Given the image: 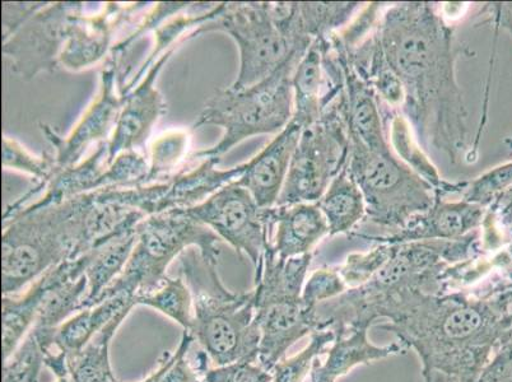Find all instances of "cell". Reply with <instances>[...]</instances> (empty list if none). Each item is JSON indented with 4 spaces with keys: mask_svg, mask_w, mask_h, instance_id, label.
Wrapping results in <instances>:
<instances>
[{
    "mask_svg": "<svg viewBox=\"0 0 512 382\" xmlns=\"http://www.w3.org/2000/svg\"><path fill=\"white\" fill-rule=\"evenodd\" d=\"M486 216V208L478 204L465 202H446L437 197L430 209L417 214L406 226L394 234L370 236L355 234L357 239L375 242V244H408V242L459 240L481 230Z\"/></svg>",
    "mask_w": 512,
    "mask_h": 382,
    "instance_id": "obj_17",
    "label": "cell"
},
{
    "mask_svg": "<svg viewBox=\"0 0 512 382\" xmlns=\"http://www.w3.org/2000/svg\"><path fill=\"white\" fill-rule=\"evenodd\" d=\"M386 319L376 328L417 353L425 382H477L512 325V279L490 295L409 290Z\"/></svg>",
    "mask_w": 512,
    "mask_h": 382,
    "instance_id": "obj_2",
    "label": "cell"
},
{
    "mask_svg": "<svg viewBox=\"0 0 512 382\" xmlns=\"http://www.w3.org/2000/svg\"><path fill=\"white\" fill-rule=\"evenodd\" d=\"M347 170L365 198L366 220L388 228L390 234L434 206L437 198L435 189L400 161L392 148L376 151L351 141Z\"/></svg>",
    "mask_w": 512,
    "mask_h": 382,
    "instance_id": "obj_7",
    "label": "cell"
},
{
    "mask_svg": "<svg viewBox=\"0 0 512 382\" xmlns=\"http://www.w3.org/2000/svg\"><path fill=\"white\" fill-rule=\"evenodd\" d=\"M176 358V352H164L161 354L160 358H158V365L155 371H152L150 375L146 377V379L139 382H161L162 377L165 376L167 370L171 367L172 363H174Z\"/></svg>",
    "mask_w": 512,
    "mask_h": 382,
    "instance_id": "obj_42",
    "label": "cell"
},
{
    "mask_svg": "<svg viewBox=\"0 0 512 382\" xmlns=\"http://www.w3.org/2000/svg\"><path fill=\"white\" fill-rule=\"evenodd\" d=\"M192 134L185 129H171L153 142L150 171L144 185L161 183L178 174L179 167L188 157Z\"/></svg>",
    "mask_w": 512,
    "mask_h": 382,
    "instance_id": "obj_31",
    "label": "cell"
},
{
    "mask_svg": "<svg viewBox=\"0 0 512 382\" xmlns=\"http://www.w3.org/2000/svg\"><path fill=\"white\" fill-rule=\"evenodd\" d=\"M134 307L121 310L81 351L67 357L72 382H119L110 361V347L116 332Z\"/></svg>",
    "mask_w": 512,
    "mask_h": 382,
    "instance_id": "obj_26",
    "label": "cell"
},
{
    "mask_svg": "<svg viewBox=\"0 0 512 382\" xmlns=\"http://www.w3.org/2000/svg\"><path fill=\"white\" fill-rule=\"evenodd\" d=\"M479 16H484L483 21L477 25L492 23L496 29H504L512 37V3H488L479 11Z\"/></svg>",
    "mask_w": 512,
    "mask_h": 382,
    "instance_id": "obj_41",
    "label": "cell"
},
{
    "mask_svg": "<svg viewBox=\"0 0 512 382\" xmlns=\"http://www.w3.org/2000/svg\"><path fill=\"white\" fill-rule=\"evenodd\" d=\"M181 277L193 297L195 342L208 353L216 366L244 360H258L260 333L255 324L254 291L227 290L218 274V265L206 262L198 249L180 255Z\"/></svg>",
    "mask_w": 512,
    "mask_h": 382,
    "instance_id": "obj_3",
    "label": "cell"
},
{
    "mask_svg": "<svg viewBox=\"0 0 512 382\" xmlns=\"http://www.w3.org/2000/svg\"><path fill=\"white\" fill-rule=\"evenodd\" d=\"M512 244V185L486 208L481 227L483 254L493 255Z\"/></svg>",
    "mask_w": 512,
    "mask_h": 382,
    "instance_id": "obj_32",
    "label": "cell"
},
{
    "mask_svg": "<svg viewBox=\"0 0 512 382\" xmlns=\"http://www.w3.org/2000/svg\"><path fill=\"white\" fill-rule=\"evenodd\" d=\"M335 339L332 329L318 330L311 334L310 343L301 352L285 357L273 368V382H302L310 374L321 354L327 352Z\"/></svg>",
    "mask_w": 512,
    "mask_h": 382,
    "instance_id": "obj_33",
    "label": "cell"
},
{
    "mask_svg": "<svg viewBox=\"0 0 512 382\" xmlns=\"http://www.w3.org/2000/svg\"><path fill=\"white\" fill-rule=\"evenodd\" d=\"M371 326L358 325L335 332V339L328 349L324 362H315L310 372L311 382H337L357 366L370 365L375 361L399 356L407 348L398 343L376 346L369 339Z\"/></svg>",
    "mask_w": 512,
    "mask_h": 382,
    "instance_id": "obj_21",
    "label": "cell"
},
{
    "mask_svg": "<svg viewBox=\"0 0 512 382\" xmlns=\"http://www.w3.org/2000/svg\"><path fill=\"white\" fill-rule=\"evenodd\" d=\"M342 92L324 107L315 124L302 130L277 206L318 203L330 183L346 169L351 141Z\"/></svg>",
    "mask_w": 512,
    "mask_h": 382,
    "instance_id": "obj_8",
    "label": "cell"
},
{
    "mask_svg": "<svg viewBox=\"0 0 512 382\" xmlns=\"http://www.w3.org/2000/svg\"><path fill=\"white\" fill-rule=\"evenodd\" d=\"M505 144H506V147L509 148L510 151L512 152V137L506 138Z\"/></svg>",
    "mask_w": 512,
    "mask_h": 382,
    "instance_id": "obj_45",
    "label": "cell"
},
{
    "mask_svg": "<svg viewBox=\"0 0 512 382\" xmlns=\"http://www.w3.org/2000/svg\"><path fill=\"white\" fill-rule=\"evenodd\" d=\"M137 242L136 230L125 232L83 254L86 258L87 297L85 307L97 304L106 288L123 272Z\"/></svg>",
    "mask_w": 512,
    "mask_h": 382,
    "instance_id": "obj_24",
    "label": "cell"
},
{
    "mask_svg": "<svg viewBox=\"0 0 512 382\" xmlns=\"http://www.w3.org/2000/svg\"><path fill=\"white\" fill-rule=\"evenodd\" d=\"M306 51H296L264 81L242 90H218L208 100L194 129L220 127L221 141L195 153V160L220 158L245 139L260 134H278L293 118L292 77Z\"/></svg>",
    "mask_w": 512,
    "mask_h": 382,
    "instance_id": "obj_5",
    "label": "cell"
},
{
    "mask_svg": "<svg viewBox=\"0 0 512 382\" xmlns=\"http://www.w3.org/2000/svg\"><path fill=\"white\" fill-rule=\"evenodd\" d=\"M137 306H146L160 312L183 330L192 329L193 297L183 277H167L160 287L136 297Z\"/></svg>",
    "mask_w": 512,
    "mask_h": 382,
    "instance_id": "obj_30",
    "label": "cell"
},
{
    "mask_svg": "<svg viewBox=\"0 0 512 382\" xmlns=\"http://www.w3.org/2000/svg\"><path fill=\"white\" fill-rule=\"evenodd\" d=\"M107 142L97 144L96 151L77 165L55 170L43 198L25 208H44L99 190L144 185L150 171L146 158L137 151L125 152L109 165Z\"/></svg>",
    "mask_w": 512,
    "mask_h": 382,
    "instance_id": "obj_13",
    "label": "cell"
},
{
    "mask_svg": "<svg viewBox=\"0 0 512 382\" xmlns=\"http://www.w3.org/2000/svg\"><path fill=\"white\" fill-rule=\"evenodd\" d=\"M45 367V351L31 333L11 357L4 360L3 382H40Z\"/></svg>",
    "mask_w": 512,
    "mask_h": 382,
    "instance_id": "obj_35",
    "label": "cell"
},
{
    "mask_svg": "<svg viewBox=\"0 0 512 382\" xmlns=\"http://www.w3.org/2000/svg\"><path fill=\"white\" fill-rule=\"evenodd\" d=\"M124 57L125 54L111 51L100 74L99 95L67 137H60L49 125L40 124L41 132L54 148L58 169L77 165L92 144L110 141L109 135L115 129L125 101L123 90L129 72Z\"/></svg>",
    "mask_w": 512,
    "mask_h": 382,
    "instance_id": "obj_11",
    "label": "cell"
},
{
    "mask_svg": "<svg viewBox=\"0 0 512 382\" xmlns=\"http://www.w3.org/2000/svg\"><path fill=\"white\" fill-rule=\"evenodd\" d=\"M150 3H106L96 15H79L74 21L59 64L72 72L83 71L109 57L116 31Z\"/></svg>",
    "mask_w": 512,
    "mask_h": 382,
    "instance_id": "obj_16",
    "label": "cell"
},
{
    "mask_svg": "<svg viewBox=\"0 0 512 382\" xmlns=\"http://www.w3.org/2000/svg\"><path fill=\"white\" fill-rule=\"evenodd\" d=\"M512 381V325L506 330L495 349L490 362L484 367L477 382H511Z\"/></svg>",
    "mask_w": 512,
    "mask_h": 382,
    "instance_id": "obj_39",
    "label": "cell"
},
{
    "mask_svg": "<svg viewBox=\"0 0 512 382\" xmlns=\"http://www.w3.org/2000/svg\"><path fill=\"white\" fill-rule=\"evenodd\" d=\"M512 185V161L495 167L472 181L456 184V194L462 195L465 202L487 208L492 200Z\"/></svg>",
    "mask_w": 512,
    "mask_h": 382,
    "instance_id": "obj_36",
    "label": "cell"
},
{
    "mask_svg": "<svg viewBox=\"0 0 512 382\" xmlns=\"http://www.w3.org/2000/svg\"><path fill=\"white\" fill-rule=\"evenodd\" d=\"M302 130L291 120L267 147L244 163V172L235 183L248 190L260 208L277 206Z\"/></svg>",
    "mask_w": 512,
    "mask_h": 382,
    "instance_id": "obj_19",
    "label": "cell"
},
{
    "mask_svg": "<svg viewBox=\"0 0 512 382\" xmlns=\"http://www.w3.org/2000/svg\"><path fill=\"white\" fill-rule=\"evenodd\" d=\"M255 324L260 333L258 362L271 372L293 344L318 332L316 310L307 307L302 298L256 306Z\"/></svg>",
    "mask_w": 512,
    "mask_h": 382,
    "instance_id": "obj_18",
    "label": "cell"
},
{
    "mask_svg": "<svg viewBox=\"0 0 512 382\" xmlns=\"http://www.w3.org/2000/svg\"><path fill=\"white\" fill-rule=\"evenodd\" d=\"M48 2H3L2 3V31L3 41H6L15 32L21 29L35 13L43 9Z\"/></svg>",
    "mask_w": 512,
    "mask_h": 382,
    "instance_id": "obj_40",
    "label": "cell"
},
{
    "mask_svg": "<svg viewBox=\"0 0 512 382\" xmlns=\"http://www.w3.org/2000/svg\"><path fill=\"white\" fill-rule=\"evenodd\" d=\"M220 158H206L194 169L180 170L161 183L115 188L110 193L116 200L144 214L156 216L172 209L198 206L223 186L234 183L244 172V163L228 170L217 169Z\"/></svg>",
    "mask_w": 512,
    "mask_h": 382,
    "instance_id": "obj_14",
    "label": "cell"
},
{
    "mask_svg": "<svg viewBox=\"0 0 512 382\" xmlns=\"http://www.w3.org/2000/svg\"><path fill=\"white\" fill-rule=\"evenodd\" d=\"M512 382V381H511Z\"/></svg>",
    "mask_w": 512,
    "mask_h": 382,
    "instance_id": "obj_46",
    "label": "cell"
},
{
    "mask_svg": "<svg viewBox=\"0 0 512 382\" xmlns=\"http://www.w3.org/2000/svg\"><path fill=\"white\" fill-rule=\"evenodd\" d=\"M221 31L230 35L240 51V71L232 90H242L264 81L285 64L297 49L274 21L271 3H222L213 21L192 35Z\"/></svg>",
    "mask_w": 512,
    "mask_h": 382,
    "instance_id": "obj_9",
    "label": "cell"
},
{
    "mask_svg": "<svg viewBox=\"0 0 512 382\" xmlns=\"http://www.w3.org/2000/svg\"><path fill=\"white\" fill-rule=\"evenodd\" d=\"M55 382H72L71 377L69 376H63V377H57V381Z\"/></svg>",
    "mask_w": 512,
    "mask_h": 382,
    "instance_id": "obj_44",
    "label": "cell"
},
{
    "mask_svg": "<svg viewBox=\"0 0 512 382\" xmlns=\"http://www.w3.org/2000/svg\"><path fill=\"white\" fill-rule=\"evenodd\" d=\"M394 250L395 245L377 244L374 249L365 253L349 254L341 267H338L348 290L369 283L389 262Z\"/></svg>",
    "mask_w": 512,
    "mask_h": 382,
    "instance_id": "obj_34",
    "label": "cell"
},
{
    "mask_svg": "<svg viewBox=\"0 0 512 382\" xmlns=\"http://www.w3.org/2000/svg\"><path fill=\"white\" fill-rule=\"evenodd\" d=\"M90 194L44 208H23L3 221V296L25 291L48 270L78 258Z\"/></svg>",
    "mask_w": 512,
    "mask_h": 382,
    "instance_id": "obj_4",
    "label": "cell"
},
{
    "mask_svg": "<svg viewBox=\"0 0 512 382\" xmlns=\"http://www.w3.org/2000/svg\"><path fill=\"white\" fill-rule=\"evenodd\" d=\"M501 254L504 255V262L507 269H512V244L507 246L504 250H501Z\"/></svg>",
    "mask_w": 512,
    "mask_h": 382,
    "instance_id": "obj_43",
    "label": "cell"
},
{
    "mask_svg": "<svg viewBox=\"0 0 512 382\" xmlns=\"http://www.w3.org/2000/svg\"><path fill=\"white\" fill-rule=\"evenodd\" d=\"M361 3H295L292 4V30L296 37L307 43L328 39L339 30L346 29L361 11Z\"/></svg>",
    "mask_w": 512,
    "mask_h": 382,
    "instance_id": "obj_27",
    "label": "cell"
},
{
    "mask_svg": "<svg viewBox=\"0 0 512 382\" xmlns=\"http://www.w3.org/2000/svg\"><path fill=\"white\" fill-rule=\"evenodd\" d=\"M186 216L211 228L232 246L242 260L248 256L254 269L271 245L265 209L260 208L248 190L234 183L223 186L198 206L181 209Z\"/></svg>",
    "mask_w": 512,
    "mask_h": 382,
    "instance_id": "obj_10",
    "label": "cell"
},
{
    "mask_svg": "<svg viewBox=\"0 0 512 382\" xmlns=\"http://www.w3.org/2000/svg\"><path fill=\"white\" fill-rule=\"evenodd\" d=\"M136 306V298L116 295L78 311L55 332L54 348L67 357L81 351L121 310Z\"/></svg>",
    "mask_w": 512,
    "mask_h": 382,
    "instance_id": "obj_23",
    "label": "cell"
},
{
    "mask_svg": "<svg viewBox=\"0 0 512 382\" xmlns=\"http://www.w3.org/2000/svg\"><path fill=\"white\" fill-rule=\"evenodd\" d=\"M316 204L328 222L329 236L351 234L366 218L365 198L347 167L335 177Z\"/></svg>",
    "mask_w": 512,
    "mask_h": 382,
    "instance_id": "obj_25",
    "label": "cell"
},
{
    "mask_svg": "<svg viewBox=\"0 0 512 382\" xmlns=\"http://www.w3.org/2000/svg\"><path fill=\"white\" fill-rule=\"evenodd\" d=\"M203 382H273V375L258 360H244L209 368Z\"/></svg>",
    "mask_w": 512,
    "mask_h": 382,
    "instance_id": "obj_38",
    "label": "cell"
},
{
    "mask_svg": "<svg viewBox=\"0 0 512 382\" xmlns=\"http://www.w3.org/2000/svg\"><path fill=\"white\" fill-rule=\"evenodd\" d=\"M269 241L282 259L313 254L316 245L329 235V226L316 203H299L265 209Z\"/></svg>",
    "mask_w": 512,
    "mask_h": 382,
    "instance_id": "obj_20",
    "label": "cell"
},
{
    "mask_svg": "<svg viewBox=\"0 0 512 382\" xmlns=\"http://www.w3.org/2000/svg\"><path fill=\"white\" fill-rule=\"evenodd\" d=\"M220 241L211 228L181 209L147 217L137 226V242L128 264L97 302L116 295L136 298L156 290L169 277L171 263L190 248L198 249L206 262L218 265Z\"/></svg>",
    "mask_w": 512,
    "mask_h": 382,
    "instance_id": "obj_6",
    "label": "cell"
},
{
    "mask_svg": "<svg viewBox=\"0 0 512 382\" xmlns=\"http://www.w3.org/2000/svg\"><path fill=\"white\" fill-rule=\"evenodd\" d=\"M386 63L402 83L400 110L422 148L444 153L451 163L468 160V110L456 63L473 51L435 3L386 4L375 29Z\"/></svg>",
    "mask_w": 512,
    "mask_h": 382,
    "instance_id": "obj_1",
    "label": "cell"
},
{
    "mask_svg": "<svg viewBox=\"0 0 512 382\" xmlns=\"http://www.w3.org/2000/svg\"><path fill=\"white\" fill-rule=\"evenodd\" d=\"M175 50L176 48L166 51L162 57L158 58L144 76L143 81L125 95L123 109L116 121L113 135L107 142L109 165L121 153L137 151L138 148L143 149L153 127L166 114V101L158 91L156 81Z\"/></svg>",
    "mask_w": 512,
    "mask_h": 382,
    "instance_id": "obj_15",
    "label": "cell"
},
{
    "mask_svg": "<svg viewBox=\"0 0 512 382\" xmlns=\"http://www.w3.org/2000/svg\"><path fill=\"white\" fill-rule=\"evenodd\" d=\"M85 8L82 2H48L35 13L3 41V54L11 60L12 71L23 81H31L43 72H54L60 65L59 58L73 23Z\"/></svg>",
    "mask_w": 512,
    "mask_h": 382,
    "instance_id": "obj_12",
    "label": "cell"
},
{
    "mask_svg": "<svg viewBox=\"0 0 512 382\" xmlns=\"http://www.w3.org/2000/svg\"><path fill=\"white\" fill-rule=\"evenodd\" d=\"M386 119L389 123L388 141L400 161L406 163L418 176L427 181L435 189L437 197L444 198L445 195L455 194L456 183L442 180L437 167L423 151L404 115L392 114V119Z\"/></svg>",
    "mask_w": 512,
    "mask_h": 382,
    "instance_id": "obj_28",
    "label": "cell"
},
{
    "mask_svg": "<svg viewBox=\"0 0 512 382\" xmlns=\"http://www.w3.org/2000/svg\"><path fill=\"white\" fill-rule=\"evenodd\" d=\"M3 167L6 170L23 172V174L30 175L37 180L35 188L27 191L25 195H22L20 199L6 208L3 221L15 216L21 209L27 207V203L44 190L45 185L48 184L51 176L58 169L55 165L54 155L44 153L41 157L34 156L20 142L7 137V135L3 137Z\"/></svg>",
    "mask_w": 512,
    "mask_h": 382,
    "instance_id": "obj_29",
    "label": "cell"
},
{
    "mask_svg": "<svg viewBox=\"0 0 512 382\" xmlns=\"http://www.w3.org/2000/svg\"><path fill=\"white\" fill-rule=\"evenodd\" d=\"M328 39H318L307 49L292 77L293 121L302 128L319 120L321 104L328 88V74L324 67V54Z\"/></svg>",
    "mask_w": 512,
    "mask_h": 382,
    "instance_id": "obj_22",
    "label": "cell"
},
{
    "mask_svg": "<svg viewBox=\"0 0 512 382\" xmlns=\"http://www.w3.org/2000/svg\"><path fill=\"white\" fill-rule=\"evenodd\" d=\"M347 291V284L343 281L338 267H324L315 270L306 279L302 301L310 309L316 310L319 305L342 296Z\"/></svg>",
    "mask_w": 512,
    "mask_h": 382,
    "instance_id": "obj_37",
    "label": "cell"
}]
</instances>
